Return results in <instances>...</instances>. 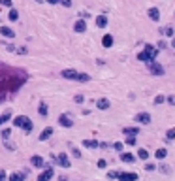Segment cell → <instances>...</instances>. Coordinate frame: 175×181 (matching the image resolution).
Wrapping results in <instances>:
<instances>
[{"mask_svg":"<svg viewBox=\"0 0 175 181\" xmlns=\"http://www.w3.org/2000/svg\"><path fill=\"white\" fill-rule=\"evenodd\" d=\"M60 76L64 77V79H72V81H83V83H87V81H90V76L89 74H81V72H75L72 68H66L60 72Z\"/></svg>","mask_w":175,"mask_h":181,"instance_id":"cell-1","label":"cell"},{"mask_svg":"<svg viewBox=\"0 0 175 181\" xmlns=\"http://www.w3.org/2000/svg\"><path fill=\"white\" fill-rule=\"evenodd\" d=\"M13 126H17V128H23L25 132H32V128H34V123L30 121V117H27V115H17L13 119Z\"/></svg>","mask_w":175,"mask_h":181,"instance_id":"cell-2","label":"cell"},{"mask_svg":"<svg viewBox=\"0 0 175 181\" xmlns=\"http://www.w3.org/2000/svg\"><path fill=\"white\" fill-rule=\"evenodd\" d=\"M43 168H45V172L38 175V181H49V179L55 175V170H53L51 164H43Z\"/></svg>","mask_w":175,"mask_h":181,"instance_id":"cell-3","label":"cell"},{"mask_svg":"<svg viewBox=\"0 0 175 181\" xmlns=\"http://www.w3.org/2000/svg\"><path fill=\"white\" fill-rule=\"evenodd\" d=\"M149 72H151L153 76H164V66L154 63V60H149Z\"/></svg>","mask_w":175,"mask_h":181,"instance_id":"cell-4","label":"cell"},{"mask_svg":"<svg viewBox=\"0 0 175 181\" xmlns=\"http://www.w3.org/2000/svg\"><path fill=\"white\" fill-rule=\"evenodd\" d=\"M56 164H59V166H62V168H70V166H72L70 157H68L66 153H59V155H56Z\"/></svg>","mask_w":175,"mask_h":181,"instance_id":"cell-5","label":"cell"},{"mask_svg":"<svg viewBox=\"0 0 175 181\" xmlns=\"http://www.w3.org/2000/svg\"><path fill=\"white\" fill-rule=\"evenodd\" d=\"M117 179L119 181H137V174L136 172H119Z\"/></svg>","mask_w":175,"mask_h":181,"instance_id":"cell-6","label":"cell"},{"mask_svg":"<svg viewBox=\"0 0 175 181\" xmlns=\"http://www.w3.org/2000/svg\"><path fill=\"white\" fill-rule=\"evenodd\" d=\"M59 125H60V126L70 128V126H74V121H72V117H70V115L62 113V115H59Z\"/></svg>","mask_w":175,"mask_h":181,"instance_id":"cell-7","label":"cell"},{"mask_svg":"<svg viewBox=\"0 0 175 181\" xmlns=\"http://www.w3.org/2000/svg\"><path fill=\"white\" fill-rule=\"evenodd\" d=\"M143 51H145V55L149 57V60H154V59H156V55H158V49L154 47V45H145V49H143Z\"/></svg>","mask_w":175,"mask_h":181,"instance_id":"cell-8","label":"cell"},{"mask_svg":"<svg viewBox=\"0 0 175 181\" xmlns=\"http://www.w3.org/2000/svg\"><path fill=\"white\" fill-rule=\"evenodd\" d=\"M136 121L141 123V125H149V123H151V115H149L147 111H141V113L136 115Z\"/></svg>","mask_w":175,"mask_h":181,"instance_id":"cell-9","label":"cell"},{"mask_svg":"<svg viewBox=\"0 0 175 181\" xmlns=\"http://www.w3.org/2000/svg\"><path fill=\"white\" fill-rule=\"evenodd\" d=\"M53 126H45L42 132H40V142H45V140H49L51 136H53Z\"/></svg>","mask_w":175,"mask_h":181,"instance_id":"cell-10","label":"cell"},{"mask_svg":"<svg viewBox=\"0 0 175 181\" xmlns=\"http://www.w3.org/2000/svg\"><path fill=\"white\" fill-rule=\"evenodd\" d=\"M74 30H75V32H85V30H87V23H85V19H77V21H75V25H74Z\"/></svg>","mask_w":175,"mask_h":181,"instance_id":"cell-11","label":"cell"},{"mask_svg":"<svg viewBox=\"0 0 175 181\" xmlns=\"http://www.w3.org/2000/svg\"><path fill=\"white\" fill-rule=\"evenodd\" d=\"M30 164L36 166V168H43V158L40 157V155H32V157H30Z\"/></svg>","mask_w":175,"mask_h":181,"instance_id":"cell-12","label":"cell"},{"mask_svg":"<svg viewBox=\"0 0 175 181\" xmlns=\"http://www.w3.org/2000/svg\"><path fill=\"white\" fill-rule=\"evenodd\" d=\"M25 177H27L25 172H13V174H9L8 181H25Z\"/></svg>","mask_w":175,"mask_h":181,"instance_id":"cell-13","label":"cell"},{"mask_svg":"<svg viewBox=\"0 0 175 181\" xmlns=\"http://www.w3.org/2000/svg\"><path fill=\"white\" fill-rule=\"evenodd\" d=\"M96 27L106 28L107 27V15H96Z\"/></svg>","mask_w":175,"mask_h":181,"instance_id":"cell-14","label":"cell"},{"mask_svg":"<svg viewBox=\"0 0 175 181\" xmlns=\"http://www.w3.org/2000/svg\"><path fill=\"white\" fill-rule=\"evenodd\" d=\"M0 34L2 36H6V38H15V32H13V28H9V27H0Z\"/></svg>","mask_w":175,"mask_h":181,"instance_id":"cell-15","label":"cell"},{"mask_svg":"<svg viewBox=\"0 0 175 181\" xmlns=\"http://www.w3.org/2000/svg\"><path fill=\"white\" fill-rule=\"evenodd\" d=\"M122 134H126V136H136V134H140V128L137 126H124L122 128Z\"/></svg>","mask_w":175,"mask_h":181,"instance_id":"cell-16","label":"cell"},{"mask_svg":"<svg viewBox=\"0 0 175 181\" xmlns=\"http://www.w3.org/2000/svg\"><path fill=\"white\" fill-rule=\"evenodd\" d=\"M149 19H151V21H158V19H160V9H158V8H151V9H149Z\"/></svg>","mask_w":175,"mask_h":181,"instance_id":"cell-17","label":"cell"},{"mask_svg":"<svg viewBox=\"0 0 175 181\" xmlns=\"http://www.w3.org/2000/svg\"><path fill=\"white\" fill-rule=\"evenodd\" d=\"M109 100H107V98H100L98 102H96V108H98V110H109Z\"/></svg>","mask_w":175,"mask_h":181,"instance_id":"cell-18","label":"cell"},{"mask_svg":"<svg viewBox=\"0 0 175 181\" xmlns=\"http://www.w3.org/2000/svg\"><path fill=\"white\" fill-rule=\"evenodd\" d=\"M102 45H104V47H111V45H113V36L111 34H104V38H102Z\"/></svg>","mask_w":175,"mask_h":181,"instance_id":"cell-19","label":"cell"},{"mask_svg":"<svg viewBox=\"0 0 175 181\" xmlns=\"http://www.w3.org/2000/svg\"><path fill=\"white\" fill-rule=\"evenodd\" d=\"M83 145H85V147H89V149H96V147L100 145V143L96 142V140H83Z\"/></svg>","mask_w":175,"mask_h":181,"instance_id":"cell-20","label":"cell"},{"mask_svg":"<svg viewBox=\"0 0 175 181\" xmlns=\"http://www.w3.org/2000/svg\"><path fill=\"white\" fill-rule=\"evenodd\" d=\"M38 113L42 117H45L49 113V108H47V104H45V102H40V108H38Z\"/></svg>","mask_w":175,"mask_h":181,"instance_id":"cell-21","label":"cell"},{"mask_svg":"<svg viewBox=\"0 0 175 181\" xmlns=\"http://www.w3.org/2000/svg\"><path fill=\"white\" fill-rule=\"evenodd\" d=\"M121 160H122V162H134L136 157H134L132 153H121Z\"/></svg>","mask_w":175,"mask_h":181,"instance_id":"cell-22","label":"cell"},{"mask_svg":"<svg viewBox=\"0 0 175 181\" xmlns=\"http://www.w3.org/2000/svg\"><path fill=\"white\" fill-rule=\"evenodd\" d=\"M8 19H9V21H17V19H19V12H17V9H15V8H9Z\"/></svg>","mask_w":175,"mask_h":181,"instance_id":"cell-23","label":"cell"},{"mask_svg":"<svg viewBox=\"0 0 175 181\" xmlns=\"http://www.w3.org/2000/svg\"><path fill=\"white\" fill-rule=\"evenodd\" d=\"M154 157H156L158 160H162V158H166V157H168V151H166V149H158V151L154 153Z\"/></svg>","mask_w":175,"mask_h":181,"instance_id":"cell-24","label":"cell"},{"mask_svg":"<svg viewBox=\"0 0 175 181\" xmlns=\"http://www.w3.org/2000/svg\"><path fill=\"white\" fill-rule=\"evenodd\" d=\"M137 157H140L141 160H147L149 158V151L147 149H137Z\"/></svg>","mask_w":175,"mask_h":181,"instance_id":"cell-25","label":"cell"},{"mask_svg":"<svg viewBox=\"0 0 175 181\" xmlns=\"http://www.w3.org/2000/svg\"><path fill=\"white\" fill-rule=\"evenodd\" d=\"M9 119H12V111H6L4 115H0V125H4V123L9 121Z\"/></svg>","mask_w":175,"mask_h":181,"instance_id":"cell-26","label":"cell"},{"mask_svg":"<svg viewBox=\"0 0 175 181\" xmlns=\"http://www.w3.org/2000/svg\"><path fill=\"white\" fill-rule=\"evenodd\" d=\"M137 60H141V63H149V57L145 55V51H141V53H137Z\"/></svg>","mask_w":175,"mask_h":181,"instance_id":"cell-27","label":"cell"},{"mask_svg":"<svg viewBox=\"0 0 175 181\" xmlns=\"http://www.w3.org/2000/svg\"><path fill=\"white\" fill-rule=\"evenodd\" d=\"M166 138L169 140V142H171V140H175V126H173V128H169V130L166 132Z\"/></svg>","mask_w":175,"mask_h":181,"instance_id":"cell-28","label":"cell"},{"mask_svg":"<svg viewBox=\"0 0 175 181\" xmlns=\"http://www.w3.org/2000/svg\"><path fill=\"white\" fill-rule=\"evenodd\" d=\"M160 32H162V34H166V36H173L175 30H173V27H166V28H162Z\"/></svg>","mask_w":175,"mask_h":181,"instance_id":"cell-29","label":"cell"},{"mask_svg":"<svg viewBox=\"0 0 175 181\" xmlns=\"http://www.w3.org/2000/svg\"><path fill=\"white\" fill-rule=\"evenodd\" d=\"M0 136H2V140H8L9 136H12V128H4V130H2V134H0Z\"/></svg>","mask_w":175,"mask_h":181,"instance_id":"cell-30","label":"cell"},{"mask_svg":"<svg viewBox=\"0 0 175 181\" xmlns=\"http://www.w3.org/2000/svg\"><path fill=\"white\" fill-rule=\"evenodd\" d=\"M137 143V138L136 136H128L126 138V145H136Z\"/></svg>","mask_w":175,"mask_h":181,"instance_id":"cell-31","label":"cell"},{"mask_svg":"<svg viewBox=\"0 0 175 181\" xmlns=\"http://www.w3.org/2000/svg\"><path fill=\"white\" fill-rule=\"evenodd\" d=\"M113 149H115V151H122V149H124V143H122V142H115V143H113Z\"/></svg>","mask_w":175,"mask_h":181,"instance_id":"cell-32","label":"cell"},{"mask_svg":"<svg viewBox=\"0 0 175 181\" xmlns=\"http://www.w3.org/2000/svg\"><path fill=\"white\" fill-rule=\"evenodd\" d=\"M74 102H75V104H83V102H85V96H83V94H75V96H74Z\"/></svg>","mask_w":175,"mask_h":181,"instance_id":"cell-33","label":"cell"},{"mask_svg":"<svg viewBox=\"0 0 175 181\" xmlns=\"http://www.w3.org/2000/svg\"><path fill=\"white\" fill-rule=\"evenodd\" d=\"M164 100H166V98H164V94H158L156 98H154V104H156V106H158V104H164Z\"/></svg>","mask_w":175,"mask_h":181,"instance_id":"cell-34","label":"cell"},{"mask_svg":"<svg viewBox=\"0 0 175 181\" xmlns=\"http://www.w3.org/2000/svg\"><path fill=\"white\" fill-rule=\"evenodd\" d=\"M145 170H147V172H153V170H156V164L147 162V164H145Z\"/></svg>","mask_w":175,"mask_h":181,"instance_id":"cell-35","label":"cell"},{"mask_svg":"<svg viewBox=\"0 0 175 181\" xmlns=\"http://www.w3.org/2000/svg\"><path fill=\"white\" fill-rule=\"evenodd\" d=\"M59 4H62L64 8H72V0H59Z\"/></svg>","mask_w":175,"mask_h":181,"instance_id":"cell-36","label":"cell"},{"mask_svg":"<svg viewBox=\"0 0 175 181\" xmlns=\"http://www.w3.org/2000/svg\"><path fill=\"white\" fill-rule=\"evenodd\" d=\"M72 155H74L75 158H81V151H79V149H75V147L72 149Z\"/></svg>","mask_w":175,"mask_h":181,"instance_id":"cell-37","label":"cell"},{"mask_svg":"<svg viewBox=\"0 0 175 181\" xmlns=\"http://www.w3.org/2000/svg\"><path fill=\"white\" fill-rule=\"evenodd\" d=\"M106 166H107V162H106L104 158H100V160H98V168H102V170H104Z\"/></svg>","mask_w":175,"mask_h":181,"instance_id":"cell-38","label":"cell"},{"mask_svg":"<svg viewBox=\"0 0 175 181\" xmlns=\"http://www.w3.org/2000/svg\"><path fill=\"white\" fill-rule=\"evenodd\" d=\"M0 4L6 6V8H12V0H0Z\"/></svg>","mask_w":175,"mask_h":181,"instance_id":"cell-39","label":"cell"},{"mask_svg":"<svg viewBox=\"0 0 175 181\" xmlns=\"http://www.w3.org/2000/svg\"><path fill=\"white\" fill-rule=\"evenodd\" d=\"M117 175H119V172H107V177L109 179H117Z\"/></svg>","mask_w":175,"mask_h":181,"instance_id":"cell-40","label":"cell"},{"mask_svg":"<svg viewBox=\"0 0 175 181\" xmlns=\"http://www.w3.org/2000/svg\"><path fill=\"white\" fill-rule=\"evenodd\" d=\"M15 51H17L19 55H25V53H27V47H15Z\"/></svg>","mask_w":175,"mask_h":181,"instance_id":"cell-41","label":"cell"},{"mask_svg":"<svg viewBox=\"0 0 175 181\" xmlns=\"http://www.w3.org/2000/svg\"><path fill=\"white\" fill-rule=\"evenodd\" d=\"M0 181H6V170L0 168Z\"/></svg>","mask_w":175,"mask_h":181,"instance_id":"cell-42","label":"cell"},{"mask_svg":"<svg viewBox=\"0 0 175 181\" xmlns=\"http://www.w3.org/2000/svg\"><path fill=\"white\" fill-rule=\"evenodd\" d=\"M168 102H169V106H175V96H168Z\"/></svg>","mask_w":175,"mask_h":181,"instance_id":"cell-43","label":"cell"},{"mask_svg":"<svg viewBox=\"0 0 175 181\" xmlns=\"http://www.w3.org/2000/svg\"><path fill=\"white\" fill-rule=\"evenodd\" d=\"M4 45H6L8 51H15V45H13V44H4Z\"/></svg>","mask_w":175,"mask_h":181,"instance_id":"cell-44","label":"cell"},{"mask_svg":"<svg viewBox=\"0 0 175 181\" xmlns=\"http://www.w3.org/2000/svg\"><path fill=\"white\" fill-rule=\"evenodd\" d=\"M156 45H158V47H166V45H168V44H166V42H164V40H160V42H158Z\"/></svg>","mask_w":175,"mask_h":181,"instance_id":"cell-45","label":"cell"},{"mask_svg":"<svg viewBox=\"0 0 175 181\" xmlns=\"http://www.w3.org/2000/svg\"><path fill=\"white\" fill-rule=\"evenodd\" d=\"M43 2H47V4H59V0H43Z\"/></svg>","mask_w":175,"mask_h":181,"instance_id":"cell-46","label":"cell"},{"mask_svg":"<svg viewBox=\"0 0 175 181\" xmlns=\"http://www.w3.org/2000/svg\"><path fill=\"white\" fill-rule=\"evenodd\" d=\"M59 181H68V177L66 175H59Z\"/></svg>","mask_w":175,"mask_h":181,"instance_id":"cell-47","label":"cell"},{"mask_svg":"<svg viewBox=\"0 0 175 181\" xmlns=\"http://www.w3.org/2000/svg\"><path fill=\"white\" fill-rule=\"evenodd\" d=\"M171 47H173V49H175V38H173V42H171Z\"/></svg>","mask_w":175,"mask_h":181,"instance_id":"cell-48","label":"cell"},{"mask_svg":"<svg viewBox=\"0 0 175 181\" xmlns=\"http://www.w3.org/2000/svg\"><path fill=\"white\" fill-rule=\"evenodd\" d=\"M36 2H43V0H36Z\"/></svg>","mask_w":175,"mask_h":181,"instance_id":"cell-49","label":"cell"}]
</instances>
